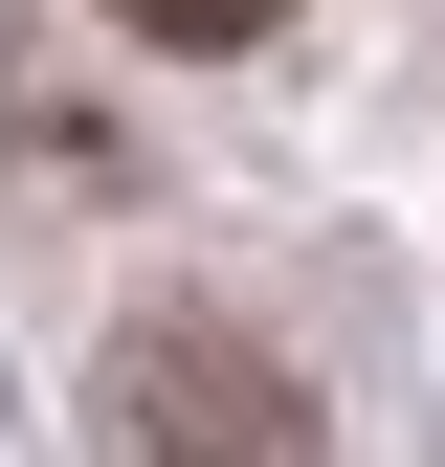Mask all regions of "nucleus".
I'll return each mask as SVG.
<instances>
[{"label": "nucleus", "instance_id": "f03ea898", "mask_svg": "<svg viewBox=\"0 0 445 467\" xmlns=\"http://www.w3.org/2000/svg\"><path fill=\"white\" fill-rule=\"evenodd\" d=\"M111 23H134V45H267L290 0H111Z\"/></svg>", "mask_w": 445, "mask_h": 467}, {"label": "nucleus", "instance_id": "f257e3e1", "mask_svg": "<svg viewBox=\"0 0 445 467\" xmlns=\"http://www.w3.org/2000/svg\"><path fill=\"white\" fill-rule=\"evenodd\" d=\"M89 445H111V467H334L312 379L267 357L245 312H179V289L89 357Z\"/></svg>", "mask_w": 445, "mask_h": 467}]
</instances>
